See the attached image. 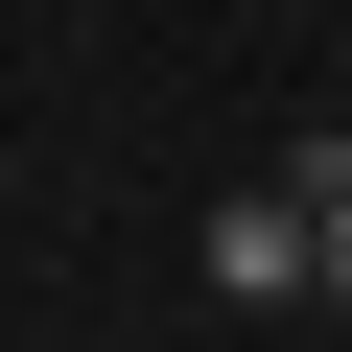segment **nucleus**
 <instances>
[{
  "mask_svg": "<svg viewBox=\"0 0 352 352\" xmlns=\"http://www.w3.org/2000/svg\"><path fill=\"white\" fill-rule=\"evenodd\" d=\"M282 188H305V305H352V141H282Z\"/></svg>",
  "mask_w": 352,
  "mask_h": 352,
  "instance_id": "obj_2",
  "label": "nucleus"
},
{
  "mask_svg": "<svg viewBox=\"0 0 352 352\" xmlns=\"http://www.w3.org/2000/svg\"><path fill=\"white\" fill-rule=\"evenodd\" d=\"M212 282H235V305H305V188H235V212H212Z\"/></svg>",
  "mask_w": 352,
  "mask_h": 352,
  "instance_id": "obj_1",
  "label": "nucleus"
}]
</instances>
